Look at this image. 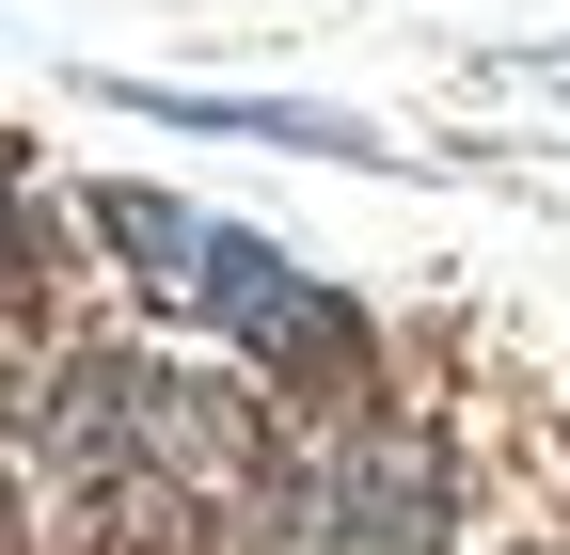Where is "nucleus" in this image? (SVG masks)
<instances>
[{
  "mask_svg": "<svg viewBox=\"0 0 570 555\" xmlns=\"http://www.w3.org/2000/svg\"><path fill=\"white\" fill-rule=\"evenodd\" d=\"M175 318H206V333H238V350H269V366H302V350H348V318H333V286L285 238H254V223H206L190 238V270H175Z\"/></svg>",
  "mask_w": 570,
  "mask_h": 555,
  "instance_id": "nucleus-1",
  "label": "nucleus"
},
{
  "mask_svg": "<svg viewBox=\"0 0 570 555\" xmlns=\"http://www.w3.org/2000/svg\"><path fill=\"white\" fill-rule=\"evenodd\" d=\"M444 493H460V460H444V429H412V412H365V429L317 460L333 555H444Z\"/></svg>",
  "mask_w": 570,
  "mask_h": 555,
  "instance_id": "nucleus-2",
  "label": "nucleus"
},
{
  "mask_svg": "<svg viewBox=\"0 0 570 555\" xmlns=\"http://www.w3.org/2000/svg\"><path fill=\"white\" fill-rule=\"evenodd\" d=\"M111 111L206 127V144H302V159H348V175H381V127H365V111H317V96H175V80H111Z\"/></svg>",
  "mask_w": 570,
  "mask_h": 555,
  "instance_id": "nucleus-3",
  "label": "nucleus"
},
{
  "mask_svg": "<svg viewBox=\"0 0 570 555\" xmlns=\"http://www.w3.org/2000/svg\"><path fill=\"white\" fill-rule=\"evenodd\" d=\"M508 555H554V539H508Z\"/></svg>",
  "mask_w": 570,
  "mask_h": 555,
  "instance_id": "nucleus-4",
  "label": "nucleus"
}]
</instances>
